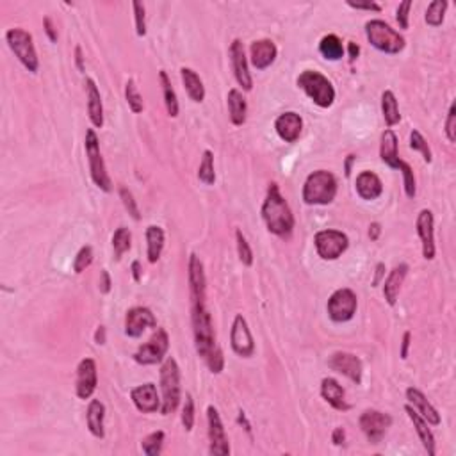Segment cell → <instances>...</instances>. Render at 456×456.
<instances>
[{
    "instance_id": "55",
    "label": "cell",
    "mask_w": 456,
    "mask_h": 456,
    "mask_svg": "<svg viewBox=\"0 0 456 456\" xmlns=\"http://www.w3.org/2000/svg\"><path fill=\"white\" fill-rule=\"evenodd\" d=\"M332 442L335 446H342V444L346 442V431H344V428H335L334 433H332Z\"/></svg>"
},
{
    "instance_id": "56",
    "label": "cell",
    "mask_w": 456,
    "mask_h": 456,
    "mask_svg": "<svg viewBox=\"0 0 456 456\" xmlns=\"http://www.w3.org/2000/svg\"><path fill=\"white\" fill-rule=\"evenodd\" d=\"M410 342H412V334H410V332H405V334H403V342H401V359L403 360L408 359Z\"/></svg>"
},
{
    "instance_id": "23",
    "label": "cell",
    "mask_w": 456,
    "mask_h": 456,
    "mask_svg": "<svg viewBox=\"0 0 456 456\" xmlns=\"http://www.w3.org/2000/svg\"><path fill=\"white\" fill-rule=\"evenodd\" d=\"M131 397L135 408L143 414H153L161 408V399L157 396V389L153 383H144L140 387H134L131 390Z\"/></svg>"
},
{
    "instance_id": "39",
    "label": "cell",
    "mask_w": 456,
    "mask_h": 456,
    "mask_svg": "<svg viewBox=\"0 0 456 456\" xmlns=\"http://www.w3.org/2000/svg\"><path fill=\"white\" fill-rule=\"evenodd\" d=\"M448 0H433L426 9V20L428 26L431 27H439L444 23V18H446V9H448Z\"/></svg>"
},
{
    "instance_id": "10",
    "label": "cell",
    "mask_w": 456,
    "mask_h": 456,
    "mask_svg": "<svg viewBox=\"0 0 456 456\" xmlns=\"http://www.w3.org/2000/svg\"><path fill=\"white\" fill-rule=\"evenodd\" d=\"M314 245H316L317 255L323 260H335L346 251L350 239L346 234L339 230H321L314 237Z\"/></svg>"
},
{
    "instance_id": "52",
    "label": "cell",
    "mask_w": 456,
    "mask_h": 456,
    "mask_svg": "<svg viewBox=\"0 0 456 456\" xmlns=\"http://www.w3.org/2000/svg\"><path fill=\"white\" fill-rule=\"evenodd\" d=\"M111 276H109V271L107 269H102L100 271V283H98V289H100L102 294H107V292L111 291Z\"/></svg>"
},
{
    "instance_id": "18",
    "label": "cell",
    "mask_w": 456,
    "mask_h": 456,
    "mask_svg": "<svg viewBox=\"0 0 456 456\" xmlns=\"http://www.w3.org/2000/svg\"><path fill=\"white\" fill-rule=\"evenodd\" d=\"M146 328H157V319L146 307H134L125 317V334L132 339H140Z\"/></svg>"
},
{
    "instance_id": "16",
    "label": "cell",
    "mask_w": 456,
    "mask_h": 456,
    "mask_svg": "<svg viewBox=\"0 0 456 456\" xmlns=\"http://www.w3.org/2000/svg\"><path fill=\"white\" fill-rule=\"evenodd\" d=\"M328 368L334 371L341 372V374L348 376L351 381H355L357 385L362 383L363 374V363L353 353H346V351H337L328 359Z\"/></svg>"
},
{
    "instance_id": "40",
    "label": "cell",
    "mask_w": 456,
    "mask_h": 456,
    "mask_svg": "<svg viewBox=\"0 0 456 456\" xmlns=\"http://www.w3.org/2000/svg\"><path fill=\"white\" fill-rule=\"evenodd\" d=\"M198 178L205 184V186H212L216 182V171H214V155L211 150H205L202 157L198 168Z\"/></svg>"
},
{
    "instance_id": "32",
    "label": "cell",
    "mask_w": 456,
    "mask_h": 456,
    "mask_svg": "<svg viewBox=\"0 0 456 456\" xmlns=\"http://www.w3.org/2000/svg\"><path fill=\"white\" fill-rule=\"evenodd\" d=\"M180 77L191 100L196 102V104H202L205 100V86H203V81L200 79L198 73L195 70H191V68L184 66L180 68Z\"/></svg>"
},
{
    "instance_id": "53",
    "label": "cell",
    "mask_w": 456,
    "mask_h": 456,
    "mask_svg": "<svg viewBox=\"0 0 456 456\" xmlns=\"http://www.w3.org/2000/svg\"><path fill=\"white\" fill-rule=\"evenodd\" d=\"M43 26H45V32H47L48 39H50L52 43H57V32H55L54 23H52V18L45 17V20H43Z\"/></svg>"
},
{
    "instance_id": "1",
    "label": "cell",
    "mask_w": 456,
    "mask_h": 456,
    "mask_svg": "<svg viewBox=\"0 0 456 456\" xmlns=\"http://www.w3.org/2000/svg\"><path fill=\"white\" fill-rule=\"evenodd\" d=\"M193 334H195L196 353L205 360L209 371L220 374L225 368V357L216 342L214 325L205 303L193 305Z\"/></svg>"
},
{
    "instance_id": "28",
    "label": "cell",
    "mask_w": 456,
    "mask_h": 456,
    "mask_svg": "<svg viewBox=\"0 0 456 456\" xmlns=\"http://www.w3.org/2000/svg\"><path fill=\"white\" fill-rule=\"evenodd\" d=\"M355 187L360 198L365 200V202L376 200L383 193V184H381L380 177L372 173V171H362V173L357 177Z\"/></svg>"
},
{
    "instance_id": "51",
    "label": "cell",
    "mask_w": 456,
    "mask_h": 456,
    "mask_svg": "<svg viewBox=\"0 0 456 456\" xmlns=\"http://www.w3.org/2000/svg\"><path fill=\"white\" fill-rule=\"evenodd\" d=\"M348 6L353 9H365V11H376L380 13L381 6L378 2H372V0H363V2H353V0H348Z\"/></svg>"
},
{
    "instance_id": "27",
    "label": "cell",
    "mask_w": 456,
    "mask_h": 456,
    "mask_svg": "<svg viewBox=\"0 0 456 456\" xmlns=\"http://www.w3.org/2000/svg\"><path fill=\"white\" fill-rule=\"evenodd\" d=\"M405 412L408 414L412 424H414L415 431H417L419 439H421V442H423V446H424V449L428 451V455L435 456V453H437L435 435H433V431L430 430V424H428L426 421H424V419L421 417V415H419L414 408H412V405H406Z\"/></svg>"
},
{
    "instance_id": "36",
    "label": "cell",
    "mask_w": 456,
    "mask_h": 456,
    "mask_svg": "<svg viewBox=\"0 0 456 456\" xmlns=\"http://www.w3.org/2000/svg\"><path fill=\"white\" fill-rule=\"evenodd\" d=\"M319 52L325 59L328 61H339L342 59V55H344V47H342V41L339 36L335 34H328L325 38L321 39L319 43Z\"/></svg>"
},
{
    "instance_id": "49",
    "label": "cell",
    "mask_w": 456,
    "mask_h": 456,
    "mask_svg": "<svg viewBox=\"0 0 456 456\" xmlns=\"http://www.w3.org/2000/svg\"><path fill=\"white\" fill-rule=\"evenodd\" d=\"M446 137L449 143L456 141V104H451L448 111V120H446Z\"/></svg>"
},
{
    "instance_id": "33",
    "label": "cell",
    "mask_w": 456,
    "mask_h": 456,
    "mask_svg": "<svg viewBox=\"0 0 456 456\" xmlns=\"http://www.w3.org/2000/svg\"><path fill=\"white\" fill-rule=\"evenodd\" d=\"M104 419H106V406H104V403L100 399H91L88 406V428L91 431V435L97 437V439L106 437Z\"/></svg>"
},
{
    "instance_id": "42",
    "label": "cell",
    "mask_w": 456,
    "mask_h": 456,
    "mask_svg": "<svg viewBox=\"0 0 456 456\" xmlns=\"http://www.w3.org/2000/svg\"><path fill=\"white\" fill-rule=\"evenodd\" d=\"M125 98H127V104L131 107L132 113L140 114L143 113L144 104H143V97H141L140 89L135 86L134 79H129L127 84H125Z\"/></svg>"
},
{
    "instance_id": "58",
    "label": "cell",
    "mask_w": 456,
    "mask_h": 456,
    "mask_svg": "<svg viewBox=\"0 0 456 456\" xmlns=\"http://www.w3.org/2000/svg\"><path fill=\"white\" fill-rule=\"evenodd\" d=\"M381 234V225L380 223H371L369 225V237H371V241H378L380 239Z\"/></svg>"
},
{
    "instance_id": "11",
    "label": "cell",
    "mask_w": 456,
    "mask_h": 456,
    "mask_svg": "<svg viewBox=\"0 0 456 456\" xmlns=\"http://www.w3.org/2000/svg\"><path fill=\"white\" fill-rule=\"evenodd\" d=\"M169 350V335L164 328H157L152 339L135 351L134 360L141 365H155L164 360Z\"/></svg>"
},
{
    "instance_id": "41",
    "label": "cell",
    "mask_w": 456,
    "mask_h": 456,
    "mask_svg": "<svg viewBox=\"0 0 456 456\" xmlns=\"http://www.w3.org/2000/svg\"><path fill=\"white\" fill-rule=\"evenodd\" d=\"M162 446H164V431H153L150 435H146L141 442V449L146 456H157L161 455Z\"/></svg>"
},
{
    "instance_id": "63",
    "label": "cell",
    "mask_w": 456,
    "mask_h": 456,
    "mask_svg": "<svg viewBox=\"0 0 456 456\" xmlns=\"http://www.w3.org/2000/svg\"><path fill=\"white\" fill-rule=\"evenodd\" d=\"M357 157L353 155V153H351V155H348V159H346V166H344V175H346V177H350L351 175V164H353V161H355Z\"/></svg>"
},
{
    "instance_id": "19",
    "label": "cell",
    "mask_w": 456,
    "mask_h": 456,
    "mask_svg": "<svg viewBox=\"0 0 456 456\" xmlns=\"http://www.w3.org/2000/svg\"><path fill=\"white\" fill-rule=\"evenodd\" d=\"M97 362L93 359H82L77 368V396L81 399H89L97 390Z\"/></svg>"
},
{
    "instance_id": "14",
    "label": "cell",
    "mask_w": 456,
    "mask_h": 456,
    "mask_svg": "<svg viewBox=\"0 0 456 456\" xmlns=\"http://www.w3.org/2000/svg\"><path fill=\"white\" fill-rule=\"evenodd\" d=\"M207 423H209V440H211L209 453H211L212 456L230 455V444H228V437H227V431H225L223 421H221L218 408L212 405L207 408Z\"/></svg>"
},
{
    "instance_id": "54",
    "label": "cell",
    "mask_w": 456,
    "mask_h": 456,
    "mask_svg": "<svg viewBox=\"0 0 456 456\" xmlns=\"http://www.w3.org/2000/svg\"><path fill=\"white\" fill-rule=\"evenodd\" d=\"M374 271H376V273H374V280H372V287L380 285L381 278L385 276V271H387V267H385L383 262H378V264H376V267H374Z\"/></svg>"
},
{
    "instance_id": "17",
    "label": "cell",
    "mask_w": 456,
    "mask_h": 456,
    "mask_svg": "<svg viewBox=\"0 0 456 456\" xmlns=\"http://www.w3.org/2000/svg\"><path fill=\"white\" fill-rule=\"evenodd\" d=\"M417 236L423 243V257L426 260H433L437 254L435 248V220H433V212L430 209H423L417 216Z\"/></svg>"
},
{
    "instance_id": "46",
    "label": "cell",
    "mask_w": 456,
    "mask_h": 456,
    "mask_svg": "<svg viewBox=\"0 0 456 456\" xmlns=\"http://www.w3.org/2000/svg\"><path fill=\"white\" fill-rule=\"evenodd\" d=\"M182 424H184L186 431H191L195 426V401H193L191 394H186L184 406H182Z\"/></svg>"
},
{
    "instance_id": "35",
    "label": "cell",
    "mask_w": 456,
    "mask_h": 456,
    "mask_svg": "<svg viewBox=\"0 0 456 456\" xmlns=\"http://www.w3.org/2000/svg\"><path fill=\"white\" fill-rule=\"evenodd\" d=\"M381 113H383L385 125L389 129L401 122V114H399V107H397L396 95H394L390 89L383 91V95H381Z\"/></svg>"
},
{
    "instance_id": "4",
    "label": "cell",
    "mask_w": 456,
    "mask_h": 456,
    "mask_svg": "<svg viewBox=\"0 0 456 456\" xmlns=\"http://www.w3.org/2000/svg\"><path fill=\"white\" fill-rule=\"evenodd\" d=\"M337 196V178L326 169L310 173L303 186V202L307 205H328Z\"/></svg>"
},
{
    "instance_id": "12",
    "label": "cell",
    "mask_w": 456,
    "mask_h": 456,
    "mask_svg": "<svg viewBox=\"0 0 456 456\" xmlns=\"http://www.w3.org/2000/svg\"><path fill=\"white\" fill-rule=\"evenodd\" d=\"M357 307H359V300L351 289H337L330 296L328 305H326L330 319L334 323H346L353 319Z\"/></svg>"
},
{
    "instance_id": "38",
    "label": "cell",
    "mask_w": 456,
    "mask_h": 456,
    "mask_svg": "<svg viewBox=\"0 0 456 456\" xmlns=\"http://www.w3.org/2000/svg\"><path fill=\"white\" fill-rule=\"evenodd\" d=\"M132 246V234L129 228L120 227L113 236V249H114V258L120 260L125 251H129Z\"/></svg>"
},
{
    "instance_id": "13",
    "label": "cell",
    "mask_w": 456,
    "mask_h": 456,
    "mask_svg": "<svg viewBox=\"0 0 456 456\" xmlns=\"http://www.w3.org/2000/svg\"><path fill=\"white\" fill-rule=\"evenodd\" d=\"M360 430L371 444H380L392 424V417L380 410H363L359 419Z\"/></svg>"
},
{
    "instance_id": "57",
    "label": "cell",
    "mask_w": 456,
    "mask_h": 456,
    "mask_svg": "<svg viewBox=\"0 0 456 456\" xmlns=\"http://www.w3.org/2000/svg\"><path fill=\"white\" fill-rule=\"evenodd\" d=\"M75 64H77V70H79V72H84V70H86L84 54H82L81 45H77V47H75Z\"/></svg>"
},
{
    "instance_id": "61",
    "label": "cell",
    "mask_w": 456,
    "mask_h": 456,
    "mask_svg": "<svg viewBox=\"0 0 456 456\" xmlns=\"http://www.w3.org/2000/svg\"><path fill=\"white\" fill-rule=\"evenodd\" d=\"M348 50H350V61H351V63H353V61H355L357 57H359L360 47H359V45H357V43H350V45H348Z\"/></svg>"
},
{
    "instance_id": "9",
    "label": "cell",
    "mask_w": 456,
    "mask_h": 456,
    "mask_svg": "<svg viewBox=\"0 0 456 456\" xmlns=\"http://www.w3.org/2000/svg\"><path fill=\"white\" fill-rule=\"evenodd\" d=\"M86 155L89 161V171H91V178H93L95 186L98 189L109 193L113 189V182H111L109 173H107L106 162L100 152V143H98V135L93 129L86 131Z\"/></svg>"
},
{
    "instance_id": "48",
    "label": "cell",
    "mask_w": 456,
    "mask_h": 456,
    "mask_svg": "<svg viewBox=\"0 0 456 456\" xmlns=\"http://www.w3.org/2000/svg\"><path fill=\"white\" fill-rule=\"evenodd\" d=\"M132 8H134L135 32L140 38H143V36H146V11H144V6L141 2H132Z\"/></svg>"
},
{
    "instance_id": "24",
    "label": "cell",
    "mask_w": 456,
    "mask_h": 456,
    "mask_svg": "<svg viewBox=\"0 0 456 456\" xmlns=\"http://www.w3.org/2000/svg\"><path fill=\"white\" fill-rule=\"evenodd\" d=\"M406 399L410 401L412 408H414L428 424H431V426H439L440 414L437 412L435 406L428 401V397L424 396L421 390L415 389V387H408V389H406Z\"/></svg>"
},
{
    "instance_id": "15",
    "label": "cell",
    "mask_w": 456,
    "mask_h": 456,
    "mask_svg": "<svg viewBox=\"0 0 456 456\" xmlns=\"http://www.w3.org/2000/svg\"><path fill=\"white\" fill-rule=\"evenodd\" d=\"M230 346H232L234 353L243 359H249L255 353V342L251 337V332L248 328L245 316L237 314L236 319L232 323V332H230Z\"/></svg>"
},
{
    "instance_id": "5",
    "label": "cell",
    "mask_w": 456,
    "mask_h": 456,
    "mask_svg": "<svg viewBox=\"0 0 456 456\" xmlns=\"http://www.w3.org/2000/svg\"><path fill=\"white\" fill-rule=\"evenodd\" d=\"M161 390H162V401H161V412L162 415L173 414L178 408L182 399L180 394V369L175 359H166L161 368Z\"/></svg>"
},
{
    "instance_id": "26",
    "label": "cell",
    "mask_w": 456,
    "mask_h": 456,
    "mask_svg": "<svg viewBox=\"0 0 456 456\" xmlns=\"http://www.w3.org/2000/svg\"><path fill=\"white\" fill-rule=\"evenodd\" d=\"M321 396L335 410H341V412L351 410V405L346 401V390L342 389V385L335 378H325L321 381Z\"/></svg>"
},
{
    "instance_id": "21",
    "label": "cell",
    "mask_w": 456,
    "mask_h": 456,
    "mask_svg": "<svg viewBox=\"0 0 456 456\" xmlns=\"http://www.w3.org/2000/svg\"><path fill=\"white\" fill-rule=\"evenodd\" d=\"M230 59H232L236 81L239 82V86H241L245 91H251L254 81H251V75H249L248 59H246L245 45H243L241 39H234L232 45H230Z\"/></svg>"
},
{
    "instance_id": "34",
    "label": "cell",
    "mask_w": 456,
    "mask_h": 456,
    "mask_svg": "<svg viewBox=\"0 0 456 456\" xmlns=\"http://www.w3.org/2000/svg\"><path fill=\"white\" fill-rule=\"evenodd\" d=\"M146 255L150 264H155L161 258L162 248H164V230L157 225H150L146 228Z\"/></svg>"
},
{
    "instance_id": "50",
    "label": "cell",
    "mask_w": 456,
    "mask_h": 456,
    "mask_svg": "<svg viewBox=\"0 0 456 456\" xmlns=\"http://www.w3.org/2000/svg\"><path fill=\"white\" fill-rule=\"evenodd\" d=\"M410 9H412V0H405V2H401L399 4V8H397L396 11V20L397 23H399V27L401 29H408V18H410Z\"/></svg>"
},
{
    "instance_id": "6",
    "label": "cell",
    "mask_w": 456,
    "mask_h": 456,
    "mask_svg": "<svg viewBox=\"0 0 456 456\" xmlns=\"http://www.w3.org/2000/svg\"><path fill=\"white\" fill-rule=\"evenodd\" d=\"M298 86L303 89L307 97L316 104V106L330 107L335 100V89L334 84L328 81V77L323 73L316 72V70H305L300 77H298Z\"/></svg>"
},
{
    "instance_id": "7",
    "label": "cell",
    "mask_w": 456,
    "mask_h": 456,
    "mask_svg": "<svg viewBox=\"0 0 456 456\" xmlns=\"http://www.w3.org/2000/svg\"><path fill=\"white\" fill-rule=\"evenodd\" d=\"M365 36L376 50L385 54H399L405 48V38L383 20H369L365 23Z\"/></svg>"
},
{
    "instance_id": "47",
    "label": "cell",
    "mask_w": 456,
    "mask_h": 456,
    "mask_svg": "<svg viewBox=\"0 0 456 456\" xmlns=\"http://www.w3.org/2000/svg\"><path fill=\"white\" fill-rule=\"evenodd\" d=\"M120 198H122L123 205H125V209L129 211V214H131L135 221H140L141 220L140 207H137L134 196H132V193L127 189V187H120Z\"/></svg>"
},
{
    "instance_id": "44",
    "label": "cell",
    "mask_w": 456,
    "mask_h": 456,
    "mask_svg": "<svg viewBox=\"0 0 456 456\" xmlns=\"http://www.w3.org/2000/svg\"><path fill=\"white\" fill-rule=\"evenodd\" d=\"M236 241H237V254H239V260L245 266H251L254 264V251L249 248V243L246 241L245 234L241 230H236Z\"/></svg>"
},
{
    "instance_id": "59",
    "label": "cell",
    "mask_w": 456,
    "mask_h": 456,
    "mask_svg": "<svg viewBox=\"0 0 456 456\" xmlns=\"http://www.w3.org/2000/svg\"><path fill=\"white\" fill-rule=\"evenodd\" d=\"M132 276H134V282L140 283L141 282V262L140 260H134L132 262Z\"/></svg>"
},
{
    "instance_id": "37",
    "label": "cell",
    "mask_w": 456,
    "mask_h": 456,
    "mask_svg": "<svg viewBox=\"0 0 456 456\" xmlns=\"http://www.w3.org/2000/svg\"><path fill=\"white\" fill-rule=\"evenodd\" d=\"M159 79H161L162 84V93H164V104H166V111L171 118H177L178 116V100H177V93H175L173 86H171V81H169L168 73L164 70L159 72Z\"/></svg>"
},
{
    "instance_id": "45",
    "label": "cell",
    "mask_w": 456,
    "mask_h": 456,
    "mask_svg": "<svg viewBox=\"0 0 456 456\" xmlns=\"http://www.w3.org/2000/svg\"><path fill=\"white\" fill-rule=\"evenodd\" d=\"M93 248H91V246H82V248L79 249V254H77L75 260H73V271H75L77 275H81L82 271H86L93 264Z\"/></svg>"
},
{
    "instance_id": "60",
    "label": "cell",
    "mask_w": 456,
    "mask_h": 456,
    "mask_svg": "<svg viewBox=\"0 0 456 456\" xmlns=\"http://www.w3.org/2000/svg\"><path fill=\"white\" fill-rule=\"evenodd\" d=\"M95 342H97L98 346L106 344V328L104 326H98L97 332H95Z\"/></svg>"
},
{
    "instance_id": "2",
    "label": "cell",
    "mask_w": 456,
    "mask_h": 456,
    "mask_svg": "<svg viewBox=\"0 0 456 456\" xmlns=\"http://www.w3.org/2000/svg\"><path fill=\"white\" fill-rule=\"evenodd\" d=\"M262 220L267 230L278 237H289L294 230V214L276 184H271L267 189L266 200L262 203Z\"/></svg>"
},
{
    "instance_id": "25",
    "label": "cell",
    "mask_w": 456,
    "mask_h": 456,
    "mask_svg": "<svg viewBox=\"0 0 456 456\" xmlns=\"http://www.w3.org/2000/svg\"><path fill=\"white\" fill-rule=\"evenodd\" d=\"M249 54H251V64L257 70H266L267 66L275 63L278 50H276V45L271 39H257V41L251 43Z\"/></svg>"
},
{
    "instance_id": "22",
    "label": "cell",
    "mask_w": 456,
    "mask_h": 456,
    "mask_svg": "<svg viewBox=\"0 0 456 456\" xmlns=\"http://www.w3.org/2000/svg\"><path fill=\"white\" fill-rule=\"evenodd\" d=\"M301 129H303V120L298 113H283L275 120V131L280 135V140L285 143H296L300 140Z\"/></svg>"
},
{
    "instance_id": "62",
    "label": "cell",
    "mask_w": 456,
    "mask_h": 456,
    "mask_svg": "<svg viewBox=\"0 0 456 456\" xmlns=\"http://www.w3.org/2000/svg\"><path fill=\"white\" fill-rule=\"evenodd\" d=\"M237 423L243 424V426H245V430L248 431L249 435H251V424L248 423V419H246V414H245V412H243V410H241V412H239V417H237Z\"/></svg>"
},
{
    "instance_id": "29",
    "label": "cell",
    "mask_w": 456,
    "mask_h": 456,
    "mask_svg": "<svg viewBox=\"0 0 456 456\" xmlns=\"http://www.w3.org/2000/svg\"><path fill=\"white\" fill-rule=\"evenodd\" d=\"M406 273H408V264H399V266H396L392 271H390L387 280H385L383 296L390 307H394V305L397 303V296H399V291H401V285L406 278Z\"/></svg>"
},
{
    "instance_id": "20",
    "label": "cell",
    "mask_w": 456,
    "mask_h": 456,
    "mask_svg": "<svg viewBox=\"0 0 456 456\" xmlns=\"http://www.w3.org/2000/svg\"><path fill=\"white\" fill-rule=\"evenodd\" d=\"M187 276H189V289L193 305L205 303V291H207V280H205V271L203 264L196 254L189 255V264H187Z\"/></svg>"
},
{
    "instance_id": "30",
    "label": "cell",
    "mask_w": 456,
    "mask_h": 456,
    "mask_svg": "<svg viewBox=\"0 0 456 456\" xmlns=\"http://www.w3.org/2000/svg\"><path fill=\"white\" fill-rule=\"evenodd\" d=\"M86 91H88V114L89 120L97 129L104 127V106L98 86L93 79H86Z\"/></svg>"
},
{
    "instance_id": "8",
    "label": "cell",
    "mask_w": 456,
    "mask_h": 456,
    "mask_svg": "<svg viewBox=\"0 0 456 456\" xmlns=\"http://www.w3.org/2000/svg\"><path fill=\"white\" fill-rule=\"evenodd\" d=\"M6 39H8L9 48L15 52L18 61H20L30 73L38 72L39 59L38 54H36V47H34L32 34L27 32L26 29L15 27V29H9L8 32H6Z\"/></svg>"
},
{
    "instance_id": "43",
    "label": "cell",
    "mask_w": 456,
    "mask_h": 456,
    "mask_svg": "<svg viewBox=\"0 0 456 456\" xmlns=\"http://www.w3.org/2000/svg\"><path fill=\"white\" fill-rule=\"evenodd\" d=\"M410 148L415 150V152L423 153L424 162H428V164L433 161V155H431V150L430 146H428V141L424 140V135L421 134L417 129H414V131L410 132Z\"/></svg>"
},
{
    "instance_id": "3",
    "label": "cell",
    "mask_w": 456,
    "mask_h": 456,
    "mask_svg": "<svg viewBox=\"0 0 456 456\" xmlns=\"http://www.w3.org/2000/svg\"><path fill=\"white\" fill-rule=\"evenodd\" d=\"M380 157L385 164H389L390 168L399 169L403 173V180H405V193L408 198H415L417 195V182H415L414 169L408 162L401 161L397 157V135L392 129H387V131L381 134L380 140Z\"/></svg>"
},
{
    "instance_id": "31",
    "label": "cell",
    "mask_w": 456,
    "mask_h": 456,
    "mask_svg": "<svg viewBox=\"0 0 456 456\" xmlns=\"http://www.w3.org/2000/svg\"><path fill=\"white\" fill-rule=\"evenodd\" d=\"M228 104V114H230V122L236 127H241L246 123V113H248V104H246L245 95L239 89H230L227 97Z\"/></svg>"
}]
</instances>
